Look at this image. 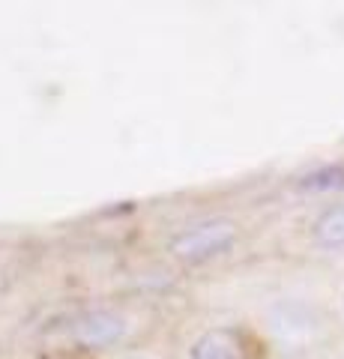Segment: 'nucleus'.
Masks as SVG:
<instances>
[{"label":"nucleus","mask_w":344,"mask_h":359,"mask_svg":"<svg viewBox=\"0 0 344 359\" xmlns=\"http://www.w3.org/2000/svg\"><path fill=\"white\" fill-rule=\"evenodd\" d=\"M237 240V224L231 219H209L201 224H192L188 231L177 233L171 240V252L183 261H207V257H216L234 245Z\"/></svg>","instance_id":"1"},{"label":"nucleus","mask_w":344,"mask_h":359,"mask_svg":"<svg viewBox=\"0 0 344 359\" xmlns=\"http://www.w3.org/2000/svg\"><path fill=\"white\" fill-rule=\"evenodd\" d=\"M126 335V318L117 311H87L75 323V339L87 347H108Z\"/></svg>","instance_id":"2"},{"label":"nucleus","mask_w":344,"mask_h":359,"mask_svg":"<svg viewBox=\"0 0 344 359\" xmlns=\"http://www.w3.org/2000/svg\"><path fill=\"white\" fill-rule=\"evenodd\" d=\"M192 359H246L240 339L231 330H209L192 344Z\"/></svg>","instance_id":"3"},{"label":"nucleus","mask_w":344,"mask_h":359,"mask_svg":"<svg viewBox=\"0 0 344 359\" xmlns=\"http://www.w3.org/2000/svg\"><path fill=\"white\" fill-rule=\"evenodd\" d=\"M312 233L320 245H344V207H329L320 212Z\"/></svg>","instance_id":"4"},{"label":"nucleus","mask_w":344,"mask_h":359,"mask_svg":"<svg viewBox=\"0 0 344 359\" xmlns=\"http://www.w3.org/2000/svg\"><path fill=\"white\" fill-rule=\"evenodd\" d=\"M303 192H332V189H344V165H326L317 171L305 174L299 180Z\"/></svg>","instance_id":"5"},{"label":"nucleus","mask_w":344,"mask_h":359,"mask_svg":"<svg viewBox=\"0 0 344 359\" xmlns=\"http://www.w3.org/2000/svg\"><path fill=\"white\" fill-rule=\"evenodd\" d=\"M135 359H144V356H135Z\"/></svg>","instance_id":"6"}]
</instances>
